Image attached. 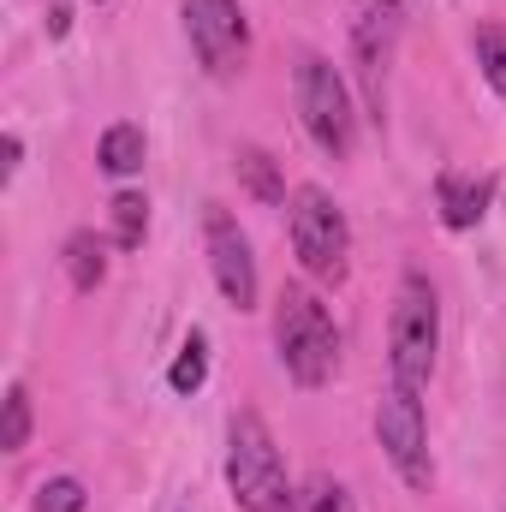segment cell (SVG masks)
I'll return each mask as SVG.
<instances>
[{
    "instance_id": "6da1fadb",
    "label": "cell",
    "mask_w": 506,
    "mask_h": 512,
    "mask_svg": "<svg viewBox=\"0 0 506 512\" xmlns=\"http://www.w3.org/2000/svg\"><path fill=\"white\" fill-rule=\"evenodd\" d=\"M274 346H280V364L298 387H322L340 370V328L328 316V304L304 286H286L280 292V310H274Z\"/></svg>"
},
{
    "instance_id": "7a4b0ae2",
    "label": "cell",
    "mask_w": 506,
    "mask_h": 512,
    "mask_svg": "<svg viewBox=\"0 0 506 512\" xmlns=\"http://www.w3.org/2000/svg\"><path fill=\"white\" fill-rule=\"evenodd\" d=\"M435 346H441V304H435V286L423 274H405L399 280V298H393V322H387V364H393V382L423 393L429 370H435Z\"/></svg>"
},
{
    "instance_id": "3957f363",
    "label": "cell",
    "mask_w": 506,
    "mask_h": 512,
    "mask_svg": "<svg viewBox=\"0 0 506 512\" xmlns=\"http://www.w3.org/2000/svg\"><path fill=\"white\" fill-rule=\"evenodd\" d=\"M227 483H233V501L245 512H298V495L286 489L280 447H274V435H268V423H262L256 411H239V417H233Z\"/></svg>"
},
{
    "instance_id": "277c9868",
    "label": "cell",
    "mask_w": 506,
    "mask_h": 512,
    "mask_svg": "<svg viewBox=\"0 0 506 512\" xmlns=\"http://www.w3.org/2000/svg\"><path fill=\"white\" fill-rule=\"evenodd\" d=\"M298 120L316 137L322 155H334V161L352 155V143H358V114H352V96H346L340 72H334L322 54H304V60H298Z\"/></svg>"
},
{
    "instance_id": "5b68a950",
    "label": "cell",
    "mask_w": 506,
    "mask_h": 512,
    "mask_svg": "<svg viewBox=\"0 0 506 512\" xmlns=\"http://www.w3.org/2000/svg\"><path fill=\"white\" fill-rule=\"evenodd\" d=\"M292 251L304 262V274H316V280H346L352 227H346L340 203H334L322 185H298V197H292Z\"/></svg>"
},
{
    "instance_id": "8992f818",
    "label": "cell",
    "mask_w": 506,
    "mask_h": 512,
    "mask_svg": "<svg viewBox=\"0 0 506 512\" xmlns=\"http://www.w3.org/2000/svg\"><path fill=\"white\" fill-rule=\"evenodd\" d=\"M376 435H381V453H387V465L399 471V483L405 489H417V495H429V483H435V465H429V429H423V405H417V393L411 387H387L376 405Z\"/></svg>"
},
{
    "instance_id": "52a82bcc",
    "label": "cell",
    "mask_w": 506,
    "mask_h": 512,
    "mask_svg": "<svg viewBox=\"0 0 506 512\" xmlns=\"http://www.w3.org/2000/svg\"><path fill=\"white\" fill-rule=\"evenodd\" d=\"M185 36H191V48H197V60H203L209 78L245 72L251 30H245L239 0H185Z\"/></svg>"
},
{
    "instance_id": "ba28073f",
    "label": "cell",
    "mask_w": 506,
    "mask_h": 512,
    "mask_svg": "<svg viewBox=\"0 0 506 512\" xmlns=\"http://www.w3.org/2000/svg\"><path fill=\"white\" fill-rule=\"evenodd\" d=\"M399 30H405V6L399 0H370L364 18L352 24V54H358V78H364V102H370L376 126L387 114V66H393Z\"/></svg>"
},
{
    "instance_id": "9c48e42d",
    "label": "cell",
    "mask_w": 506,
    "mask_h": 512,
    "mask_svg": "<svg viewBox=\"0 0 506 512\" xmlns=\"http://www.w3.org/2000/svg\"><path fill=\"white\" fill-rule=\"evenodd\" d=\"M203 239H209V268H215V286L227 292L233 310H256V256H251V239L239 233V221L209 203L203 215Z\"/></svg>"
},
{
    "instance_id": "30bf717a",
    "label": "cell",
    "mask_w": 506,
    "mask_h": 512,
    "mask_svg": "<svg viewBox=\"0 0 506 512\" xmlns=\"http://www.w3.org/2000/svg\"><path fill=\"white\" fill-rule=\"evenodd\" d=\"M435 197H441V221L453 233L477 227L489 215V197H495V179H465V173H441L435 179Z\"/></svg>"
},
{
    "instance_id": "8fae6325",
    "label": "cell",
    "mask_w": 506,
    "mask_h": 512,
    "mask_svg": "<svg viewBox=\"0 0 506 512\" xmlns=\"http://www.w3.org/2000/svg\"><path fill=\"white\" fill-rule=\"evenodd\" d=\"M96 161H102V173H114V179L137 173V167H143V126H131V120L108 126V131H102V149H96Z\"/></svg>"
},
{
    "instance_id": "7c38bea8",
    "label": "cell",
    "mask_w": 506,
    "mask_h": 512,
    "mask_svg": "<svg viewBox=\"0 0 506 512\" xmlns=\"http://www.w3.org/2000/svg\"><path fill=\"white\" fill-rule=\"evenodd\" d=\"M66 274H72L78 292H96V286H102L108 256H102V239H96V233H72V239H66Z\"/></svg>"
},
{
    "instance_id": "4fadbf2b",
    "label": "cell",
    "mask_w": 506,
    "mask_h": 512,
    "mask_svg": "<svg viewBox=\"0 0 506 512\" xmlns=\"http://www.w3.org/2000/svg\"><path fill=\"white\" fill-rule=\"evenodd\" d=\"M239 179H245V191L256 203H286V185H280V173L262 149H239Z\"/></svg>"
},
{
    "instance_id": "5bb4252c",
    "label": "cell",
    "mask_w": 506,
    "mask_h": 512,
    "mask_svg": "<svg viewBox=\"0 0 506 512\" xmlns=\"http://www.w3.org/2000/svg\"><path fill=\"white\" fill-rule=\"evenodd\" d=\"M108 209H114V245H120V251H137L143 233H149V203H143L137 191H120Z\"/></svg>"
},
{
    "instance_id": "9a60e30c",
    "label": "cell",
    "mask_w": 506,
    "mask_h": 512,
    "mask_svg": "<svg viewBox=\"0 0 506 512\" xmlns=\"http://www.w3.org/2000/svg\"><path fill=\"white\" fill-rule=\"evenodd\" d=\"M167 382H173V393H197V387L209 382V340H203V334H191V340H185V352L173 358Z\"/></svg>"
},
{
    "instance_id": "2e32d148",
    "label": "cell",
    "mask_w": 506,
    "mask_h": 512,
    "mask_svg": "<svg viewBox=\"0 0 506 512\" xmlns=\"http://www.w3.org/2000/svg\"><path fill=\"white\" fill-rule=\"evenodd\" d=\"M24 441H30V387L12 382L6 387V417H0V447L18 453Z\"/></svg>"
},
{
    "instance_id": "e0dca14e",
    "label": "cell",
    "mask_w": 506,
    "mask_h": 512,
    "mask_svg": "<svg viewBox=\"0 0 506 512\" xmlns=\"http://www.w3.org/2000/svg\"><path fill=\"white\" fill-rule=\"evenodd\" d=\"M298 512H352V495L334 477H310L304 495H298Z\"/></svg>"
},
{
    "instance_id": "ac0fdd59",
    "label": "cell",
    "mask_w": 506,
    "mask_h": 512,
    "mask_svg": "<svg viewBox=\"0 0 506 512\" xmlns=\"http://www.w3.org/2000/svg\"><path fill=\"white\" fill-rule=\"evenodd\" d=\"M84 483L78 477H54V483H42L36 489V512H84Z\"/></svg>"
},
{
    "instance_id": "d6986e66",
    "label": "cell",
    "mask_w": 506,
    "mask_h": 512,
    "mask_svg": "<svg viewBox=\"0 0 506 512\" xmlns=\"http://www.w3.org/2000/svg\"><path fill=\"white\" fill-rule=\"evenodd\" d=\"M477 54H483V78L501 90V102H506V36L501 30H483L477 36Z\"/></svg>"
},
{
    "instance_id": "ffe728a7",
    "label": "cell",
    "mask_w": 506,
    "mask_h": 512,
    "mask_svg": "<svg viewBox=\"0 0 506 512\" xmlns=\"http://www.w3.org/2000/svg\"><path fill=\"white\" fill-rule=\"evenodd\" d=\"M0 149H6V167H0V173L12 179V173H18V155H24V143H18V131H6V143H0Z\"/></svg>"
},
{
    "instance_id": "44dd1931",
    "label": "cell",
    "mask_w": 506,
    "mask_h": 512,
    "mask_svg": "<svg viewBox=\"0 0 506 512\" xmlns=\"http://www.w3.org/2000/svg\"><path fill=\"white\" fill-rule=\"evenodd\" d=\"M66 18H72V12H66V6H54V12H48V36H66Z\"/></svg>"
}]
</instances>
